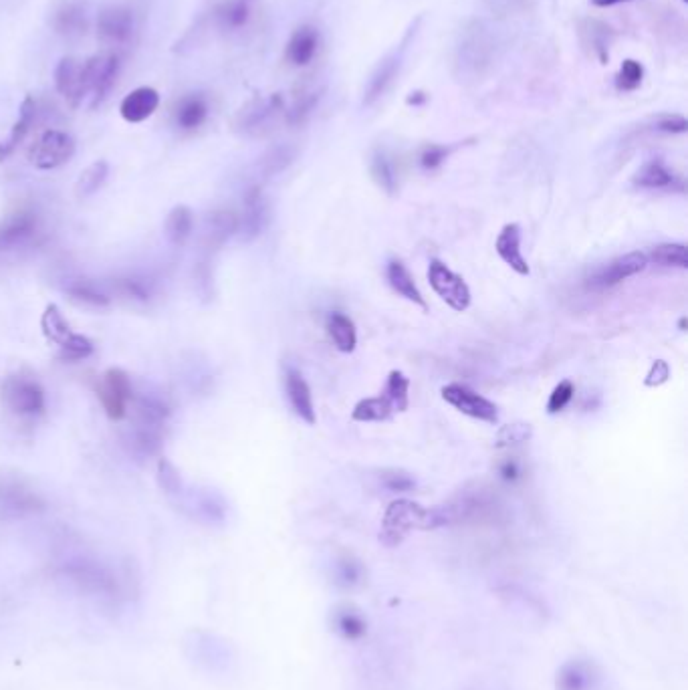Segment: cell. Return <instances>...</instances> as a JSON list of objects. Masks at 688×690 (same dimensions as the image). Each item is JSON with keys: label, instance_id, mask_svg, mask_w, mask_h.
<instances>
[{"label": "cell", "instance_id": "obj_46", "mask_svg": "<svg viewBox=\"0 0 688 690\" xmlns=\"http://www.w3.org/2000/svg\"><path fill=\"white\" fill-rule=\"evenodd\" d=\"M337 584L341 586H346V588H354L362 582L364 578V567L360 565L358 559H354L352 555H343L337 559Z\"/></svg>", "mask_w": 688, "mask_h": 690}, {"label": "cell", "instance_id": "obj_58", "mask_svg": "<svg viewBox=\"0 0 688 690\" xmlns=\"http://www.w3.org/2000/svg\"><path fill=\"white\" fill-rule=\"evenodd\" d=\"M678 325H680V329H682V331H684V327H686V317H682V319H680V321H678Z\"/></svg>", "mask_w": 688, "mask_h": 690}, {"label": "cell", "instance_id": "obj_25", "mask_svg": "<svg viewBox=\"0 0 688 690\" xmlns=\"http://www.w3.org/2000/svg\"><path fill=\"white\" fill-rule=\"evenodd\" d=\"M158 107H160V93L154 87H138L124 97L120 105V113L128 124H142L152 118Z\"/></svg>", "mask_w": 688, "mask_h": 690}, {"label": "cell", "instance_id": "obj_22", "mask_svg": "<svg viewBox=\"0 0 688 690\" xmlns=\"http://www.w3.org/2000/svg\"><path fill=\"white\" fill-rule=\"evenodd\" d=\"M39 118V105L35 101L33 95H29L23 105H21V113H19V120L15 122L13 130L9 132V136L5 140H0V162L9 160L17 148L27 140V136L33 132L35 124Z\"/></svg>", "mask_w": 688, "mask_h": 690}, {"label": "cell", "instance_id": "obj_51", "mask_svg": "<svg viewBox=\"0 0 688 690\" xmlns=\"http://www.w3.org/2000/svg\"><path fill=\"white\" fill-rule=\"evenodd\" d=\"M382 485L390 491V493H408L414 489V479L406 473V471H398V469H386L380 475Z\"/></svg>", "mask_w": 688, "mask_h": 690}, {"label": "cell", "instance_id": "obj_14", "mask_svg": "<svg viewBox=\"0 0 688 690\" xmlns=\"http://www.w3.org/2000/svg\"><path fill=\"white\" fill-rule=\"evenodd\" d=\"M428 281L430 287L434 289V293L454 311L463 313L471 307V289L465 283V279L461 275H456L454 271H450L444 263L440 261H430V269H428Z\"/></svg>", "mask_w": 688, "mask_h": 690}, {"label": "cell", "instance_id": "obj_34", "mask_svg": "<svg viewBox=\"0 0 688 690\" xmlns=\"http://www.w3.org/2000/svg\"><path fill=\"white\" fill-rule=\"evenodd\" d=\"M297 158V148L293 144H277L269 148L257 160V174L261 180H271L285 172Z\"/></svg>", "mask_w": 688, "mask_h": 690}, {"label": "cell", "instance_id": "obj_37", "mask_svg": "<svg viewBox=\"0 0 688 690\" xmlns=\"http://www.w3.org/2000/svg\"><path fill=\"white\" fill-rule=\"evenodd\" d=\"M386 275H388V283L392 285V289L398 295H402L404 299L412 301L414 305H420L422 309H426V301H424V297H422V293H420L412 273L400 261H390Z\"/></svg>", "mask_w": 688, "mask_h": 690}, {"label": "cell", "instance_id": "obj_52", "mask_svg": "<svg viewBox=\"0 0 688 690\" xmlns=\"http://www.w3.org/2000/svg\"><path fill=\"white\" fill-rule=\"evenodd\" d=\"M588 25V29L584 27L582 31L590 37V41H588V45H592V49H594V53H598L602 59H604V55H606V51H608V45H610V39H608V27L604 25V23H600V21H588L586 23Z\"/></svg>", "mask_w": 688, "mask_h": 690}, {"label": "cell", "instance_id": "obj_32", "mask_svg": "<svg viewBox=\"0 0 688 690\" xmlns=\"http://www.w3.org/2000/svg\"><path fill=\"white\" fill-rule=\"evenodd\" d=\"M164 444V430L150 428L142 424H134L126 434V446L134 456L152 458L162 450Z\"/></svg>", "mask_w": 688, "mask_h": 690}, {"label": "cell", "instance_id": "obj_49", "mask_svg": "<svg viewBox=\"0 0 688 690\" xmlns=\"http://www.w3.org/2000/svg\"><path fill=\"white\" fill-rule=\"evenodd\" d=\"M533 0H483V7L495 19H509L523 13Z\"/></svg>", "mask_w": 688, "mask_h": 690}, {"label": "cell", "instance_id": "obj_11", "mask_svg": "<svg viewBox=\"0 0 688 690\" xmlns=\"http://www.w3.org/2000/svg\"><path fill=\"white\" fill-rule=\"evenodd\" d=\"M97 39L101 45H105L107 51H116L128 47L132 43L134 31H136V19L134 13L128 7L109 5L99 11L95 21Z\"/></svg>", "mask_w": 688, "mask_h": 690}, {"label": "cell", "instance_id": "obj_27", "mask_svg": "<svg viewBox=\"0 0 688 690\" xmlns=\"http://www.w3.org/2000/svg\"><path fill=\"white\" fill-rule=\"evenodd\" d=\"M285 390H287V398H289V404H291L293 412L303 422L315 424L317 416H315L311 388H309V384L305 382V378L297 370H287L285 372Z\"/></svg>", "mask_w": 688, "mask_h": 690}, {"label": "cell", "instance_id": "obj_15", "mask_svg": "<svg viewBox=\"0 0 688 690\" xmlns=\"http://www.w3.org/2000/svg\"><path fill=\"white\" fill-rule=\"evenodd\" d=\"M269 222V202L261 188V184H253L247 188L243 198V210L239 214V230L237 235L243 243H253L263 235Z\"/></svg>", "mask_w": 688, "mask_h": 690}, {"label": "cell", "instance_id": "obj_47", "mask_svg": "<svg viewBox=\"0 0 688 690\" xmlns=\"http://www.w3.org/2000/svg\"><path fill=\"white\" fill-rule=\"evenodd\" d=\"M533 436V428L525 422H513V424H507L499 430L497 434V440H495V446L497 448H511V446H519L523 442H529Z\"/></svg>", "mask_w": 688, "mask_h": 690}, {"label": "cell", "instance_id": "obj_2", "mask_svg": "<svg viewBox=\"0 0 688 690\" xmlns=\"http://www.w3.org/2000/svg\"><path fill=\"white\" fill-rule=\"evenodd\" d=\"M55 571L63 582L87 598L109 604L130 598L128 578L103 559L91 555H69L57 563Z\"/></svg>", "mask_w": 688, "mask_h": 690}, {"label": "cell", "instance_id": "obj_56", "mask_svg": "<svg viewBox=\"0 0 688 690\" xmlns=\"http://www.w3.org/2000/svg\"><path fill=\"white\" fill-rule=\"evenodd\" d=\"M499 473H501V477L505 479V481H517L519 477H521V469H519V463H517V460L515 458H509V460H505V463L499 467Z\"/></svg>", "mask_w": 688, "mask_h": 690}, {"label": "cell", "instance_id": "obj_39", "mask_svg": "<svg viewBox=\"0 0 688 690\" xmlns=\"http://www.w3.org/2000/svg\"><path fill=\"white\" fill-rule=\"evenodd\" d=\"M109 178V164L105 160H95L93 164H89L77 178L75 182V196L79 200L91 198L93 194H97L103 184Z\"/></svg>", "mask_w": 688, "mask_h": 690}, {"label": "cell", "instance_id": "obj_40", "mask_svg": "<svg viewBox=\"0 0 688 690\" xmlns=\"http://www.w3.org/2000/svg\"><path fill=\"white\" fill-rule=\"evenodd\" d=\"M370 172H372V178L376 180V184L386 194H390V196L396 194V190H398V172H396L394 160L390 158V154L386 150H376L372 154Z\"/></svg>", "mask_w": 688, "mask_h": 690}, {"label": "cell", "instance_id": "obj_43", "mask_svg": "<svg viewBox=\"0 0 688 690\" xmlns=\"http://www.w3.org/2000/svg\"><path fill=\"white\" fill-rule=\"evenodd\" d=\"M408 392H410V380L402 372H398V370L390 372L388 382H386L384 398L390 402L394 412H406L408 410V404H410Z\"/></svg>", "mask_w": 688, "mask_h": 690}, {"label": "cell", "instance_id": "obj_50", "mask_svg": "<svg viewBox=\"0 0 688 690\" xmlns=\"http://www.w3.org/2000/svg\"><path fill=\"white\" fill-rule=\"evenodd\" d=\"M158 483L164 493L168 495H180L182 493V479L174 465H170L166 458H160L158 463Z\"/></svg>", "mask_w": 688, "mask_h": 690}, {"label": "cell", "instance_id": "obj_38", "mask_svg": "<svg viewBox=\"0 0 688 690\" xmlns=\"http://www.w3.org/2000/svg\"><path fill=\"white\" fill-rule=\"evenodd\" d=\"M632 182L640 188H672L676 184V176L668 170V166L654 158L650 162H646L632 178Z\"/></svg>", "mask_w": 688, "mask_h": 690}, {"label": "cell", "instance_id": "obj_24", "mask_svg": "<svg viewBox=\"0 0 688 690\" xmlns=\"http://www.w3.org/2000/svg\"><path fill=\"white\" fill-rule=\"evenodd\" d=\"M63 291L73 303L81 307L105 309L111 305V293L89 277H69L63 285Z\"/></svg>", "mask_w": 688, "mask_h": 690}, {"label": "cell", "instance_id": "obj_31", "mask_svg": "<svg viewBox=\"0 0 688 690\" xmlns=\"http://www.w3.org/2000/svg\"><path fill=\"white\" fill-rule=\"evenodd\" d=\"M192 230H194V212L190 206L186 204H178L174 206L164 222V233L166 239L172 247H184L188 243V239L192 237Z\"/></svg>", "mask_w": 688, "mask_h": 690}, {"label": "cell", "instance_id": "obj_18", "mask_svg": "<svg viewBox=\"0 0 688 690\" xmlns=\"http://www.w3.org/2000/svg\"><path fill=\"white\" fill-rule=\"evenodd\" d=\"M239 230V214L226 208L212 210L204 222L202 247L206 253H216L228 239H233Z\"/></svg>", "mask_w": 688, "mask_h": 690}, {"label": "cell", "instance_id": "obj_57", "mask_svg": "<svg viewBox=\"0 0 688 690\" xmlns=\"http://www.w3.org/2000/svg\"><path fill=\"white\" fill-rule=\"evenodd\" d=\"M624 3H634V0H592V5L600 7V9H608V7H616V5H624Z\"/></svg>", "mask_w": 688, "mask_h": 690}, {"label": "cell", "instance_id": "obj_1", "mask_svg": "<svg viewBox=\"0 0 688 690\" xmlns=\"http://www.w3.org/2000/svg\"><path fill=\"white\" fill-rule=\"evenodd\" d=\"M503 39L487 19H471L458 31L452 49V75L458 83L485 81L501 59Z\"/></svg>", "mask_w": 688, "mask_h": 690}, {"label": "cell", "instance_id": "obj_41", "mask_svg": "<svg viewBox=\"0 0 688 690\" xmlns=\"http://www.w3.org/2000/svg\"><path fill=\"white\" fill-rule=\"evenodd\" d=\"M392 406L390 402L380 396V398H366L360 400L352 412V420L356 422H384L392 416Z\"/></svg>", "mask_w": 688, "mask_h": 690}, {"label": "cell", "instance_id": "obj_23", "mask_svg": "<svg viewBox=\"0 0 688 690\" xmlns=\"http://www.w3.org/2000/svg\"><path fill=\"white\" fill-rule=\"evenodd\" d=\"M51 25L57 35L65 39H81L89 31L87 9L75 0L59 5L51 15Z\"/></svg>", "mask_w": 688, "mask_h": 690}, {"label": "cell", "instance_id": "obj_17", "mask_svg": "<svg viewBox=\"0 0 688 690\" xmlns=\"http://www.w3.org/2000/svg\"><path fill=\"white\" fill-rule=\"evenodd\" d=\"M442 398L454 406L458 412H463L471 418H477L481 422L497 424L499 422V412L497 406L487 400L485 396L477 394L475 390L463 386V384H448L442 388Z\"/></svg>", "mask_w": 688, "mask_h": 690}, {"label": "cell", "instance_id": "obj_60", "mask_svg": "<svg viewBox=\"0 0 688 690\" xmlns=\"http://www.w3.org/2000/svg\"><path fill=\"white\" fill-rule=\"evenodd\" d=\"M682 3H686V0H682Z\"/></svg>", "mask_w": 688, "mask_h": 690}, {"label": "cell", "instance_id": "obj_10", "mask_svg": "<svg viewBox=\"0 0 688 690\" xmlns=\"http://www.w3.org/2000/svg\"><path fill=\"white\" fill-rule=\"evenodd\" d=\"M440 527L438 509H424L418 503L400 499L394 501L384 517V537L400 541L412 529Z\"/></svg>", "mask_w": 688, "mask_h": 690}, {"label": "cell", "instance_id": "obj_29", "mask_svg": "<svg viewBox=\"0 0 688 690\" xmlns=\"http://www.w3.org/2000/svg\"><path fill=\"white\" fill-rule=\"evenodd\" d=\"M497 255L519 275H529L531 269L521 253V228L519 224H505L495 243Z\"/></svg>", "mask_w": 688, "mask_h": 690}, {"label": "cell", "instance_id": "obj_21", "mask_svg": "<svg viewBox=\"0 0 688 690\" xmlns=\"http://www.w3.org/2000/svg\"><path fill=\"white\" fill-rule=\"evenodd\" d=\"M323 93H325V87L313 81H305L303 85H299L293 91L291 103L285 105V124L303 126L311 118V113L317 109L319 101L323 99Z\"/></svg>", "mask_w": 688, "mask_h": 690}, {"label": "cell", "instance_id": "obj_35", "mask_svg": "<svg viewBox=\"0 0 688 690\" xmlns=\"http://www.w3.org/2000/svg\"><path fill=\"white\" fill-rule=\"evenodd\" d=\"M331 626H333V630L341 638H346V640H360L366 634V630H368L364 614L358 608L350 606V604L337 606L333 610Z\"/></svg>", "mask_w": 688, "mask_h": 690}, {"label": "cell", "instance_id": "obj_36", "mask_svg": "<svg viewBox=\"0 0 688 690\" xmlns=\"http://www.w3.org/2000/svg\"><path fill=\"white\" fill-rule=\"evenodd\" d=\"M327 333L333 339L335 348L343 354H352L358 345V331L354 321L343 313H331L327 317Z\"/></svg>", "mask_w": 688, "mask_h": 690}, {"label": "cell", "instance_id": "obj_16", "mask_svg": "<svg viewBox=\"0 0 688 690\" xmlns=\"http://www.w3.org/2000/svg\"><path fill=\"white\" fill-rule=\"evenodd\" d=\"M602 684L600 666L584 656L565 660L555 676V690H602Z\"/></svg>", "mask_w": 688, "mask_h": 690}, {"label": "cell", "instance_id": "obj_42", "mask_svg": "<svg viewBox=\"0 0 688 690\" xmlns=\"http://www.w3.org/2000/svg\"><path fill=\"white\" fill-rule=\"evenodd\" d=\"M648 261L660 267H676V269H686L688 267V253L686 247L680 243H666L658 245L646 255Z\"/></svg>", "mask_w": 688, "mask_h": 690}, {"label": "cell", "instance_id": "obj_44", "mask_svg": "<svg viewBox=\"0 0 688 690\" xmlns=\"http://www.w3.org/2000/svg\"><path fill=\"white\" fill-rule=\"evenodd\" d=\"M251 15V5L245 0H226V3L218 9V21L224 29H241Z\"/></svg>", "mask_w": 688, "mask_h": 690}, {"label": "cell", "instance_id": "obj_28", "mask_svg": "<svg viewBox=\"0 0 688 690\" xmlns=\"http://www.w3.org/2000/svg\"><path fill=\"white\" fill-rule=\"evenodd\" d=\"M208 99L202 93H188L178 101L174 122L182 132H196L208 120Z\"/></svg>", "mask_w": 688, "mask_h": 690}, {"label": "cell", "instance_id": "obj_6", "mask_svg": "<svg viewBox=\"0 0 688 690\" xmlns=\"http://www.w3.org/2000/svg\"><path fill=\"white\" fill-rule=\"evenodd\" d=\"M285 105L281 93L253 97L235 113L233 130L241 136L263 138L271 134L281 120L285 122Z\"/></svg>", "mask_w": 688, "mask_h": 690}, {"label": "cell", "instance_id": "obj_54", "mask_svg": "<svg viewBox=\"0 0 688 690\" xmlns=\"http://www.w3.org/2000/svg\"><path fill=\"white\" fill-rule=\"evenodd\" d=\"M452 148L446 146H438V144H430L420 152V164L424 170H436L442 166V162L450 156Z\"/></svg>", "mask_w": 688, "mask_h": 690}, {"label": "cell", "instance_id": "obj_30", "mask_svg": "<svg viewBox=\"0 0 688 690\" xmlns=\"http://www.w3.org/2000/svg\"><path fill=\"white\" fill-rule=\"evenodd\" d=\"M109 287L120 299H126L130 303H140V305L150 303L156 295V283L150 277L136 275V273L116 277Z\"/></svg>", "mask_w": 688, "mask_h": 690}, {"label": "cell", "instance_id": "obj_20", "mask_svg": "<svg viewBox=\"0 0 688 690\" xmlns=\"http://www.w3.org/2000/svg\"><path fill=\"white\" fill-rule=\"evenodd\" d=\"M648 267V257L640 251H634V253H628L624 257H618L614 259L612 263H608L606 267H602L594 279H592V285L594 287H614L634 275H640L644 269Z\"/></svg>", "mask_w": 688, "mask_h": 690}, {"label": "cell", "instance_id": "obj_53", "mask_svg": "<svg viewBox=\"0 0 688 690\" xmlns=\"http://www.w3.org/2000/svg\"><path fill=\"white\" fill-rule=\"evenodd\" d=\"M573 394H576V388H573V384H571L569 380L559 382V384L553 388V392H551V396H549V402H547L549 414L561 412V410L571 402Z\"/></svg>", "mask_w": 688, "mask_h": 690}, {"label": "cell", "instance_id": "obj_55", "mask_svg": "<svg viewBox=\"0 0 688 690\" xmlns=\"http://www.w3.org/2000/svg\"><path fill=\"white\" fill-rule=\"evenodd\" d=\"M668 378H670V368H668V364H666L664 360H656V362L652 364V368H650V372H648L644 384H646L648 388H656V386H662L664 382H668Z\"/></svg>", "mask_w": 688, "mask_h": 690}, {"label": "cell", "instance_id": "obj_19", "mask_svg": "<svg viewBox=\"0 0 688 690\" xmlns=\"http://www.w3.org/2000/svg\"><path fill=\"white\" fill-rule=\"evenodd\" d=\"M55 87L67 105L77 109L85 99L83 61L77 57H63L55 67Z\"/></svg>", "mask_w": 688, "mask_h": 690}, {"label": "cell", "instance_id": "obj_13", "mask_svg": "<svg viewBox=\"0 0 688 690\" xmlns=\"http://www.w3.org/2000/svg\"><path fill=\"white\" fill-rule=\"evenodd\" d=\"M75 140L67 132L47 130L29 148V162L43 172L65 166L75 156Z\"/></svg>", "mask_w": 688, "mask_h": 690}, {"label": "cell", "instance_id": "obj_59", "mask_svg": "<svg viewBox=\"0 0 688 690\" xmlns=\"http://www.w3.org/2000/svg\"><path fill=\"white\" fill-rule=\"evenodd\" d=\"M245 3H249V5H251V3H253V0H245Z\"/></svg>", "mask_w": 688, "mask_h": 690}, {"label": "cell", "instance_id": "obj_48", "mask_svg": "<svg viewBox=\"0 0 688 690\" xmlns=\"http://www.w3.org/2000/svg\"><path fill=\"white\" fill-rule=\"evenodd\" d=\"M644 79V67L642 63L634 61V59H626L616 75V87L620 91H634L642 85Z\"/></svg>", "mask_w": 688, "mask_h": 690}, {"label": "cell", "instance_id": "obj_12", "mask_svg": "<svg viewBox=\"0 0 688 690\" xmlns=\"http://www.w3.org/2000/svg\"><path fill=\"white\" fill-rule=\"evenodd\" d=\"M97 398L109 420H124L134 402L130 376L122 368H109L97 382Z\"/></svg>", "mask_w": 688, "mask_h": 690}, {"label": "cell", "instance_id": "obj_9", "mask_svg": "<svg viewBox=\"0 0 688 690\" xmlns=\"http://www.w3.org/2000/svg\"><path fill=\"white\" fill-rule=\"evenodd\" d=\"M122 69V57L116 51H103L83 61L85 97L91 99V107L103 103L118 81Z\"/></svg>", "mask_w": 688, "mask_h": 690}, {"label": "cell", "instance_id": "obj_3", "mask_svg": "<svg viewBox=\"0 0 688 690\" xmlns=\"http://www.w3.org/2000/svg\"><path fill=\"white\" fill-rule=\"evenodd\" d=\"M422 21H424V17L418 15L406 27V31L400 37V41L378 61V65L370 73V77H368V81L364 85V91H362V105L364 107L376 105L394 87V83L398 81V77H400V73L404 69V63H406V57H408V53H410V49L414 45V39L420 33Z\"/></svg>", "mask_w": 688, "mask_h": 690}, {"label": "cell", "instance_id": "obj_26", "mask_svg": "<svg viewBox=\"0 0 688 690\" xmlns=\"http://www.w3.org/2000/svg\"><path fill=\"white\" fill-rule=\"evenodd\" d=\"M319 45H321L319 31L315 27L303 25L295 29V33L291 35L285 49V57L293 67H305L315 59Z\"/></svg>", "mask_w": 688, "mask_h": 690}, {"label": "cell", "instance_id": "obj_33", "mask_svg": "<svg viewBox=\"0 0 688 690\" xmlns=\"http://www.w3.org/2000/svg\"><path fill=\"white\" fill-rule=\"evenodd\" d=\"M136 408V424L160 428L164 430L168 418H170V404L156 394H144L134 402Z\"/></svg>", "mask_w": 688, "mask_h": 690}, {"label": "cell", "instance_id": "obj_8", "mask_svg": "<svg viewBox=\"0 0 688 690\" xmlns=\"http://www.w3.org/2000/svg\"><path fill=\"white\" fill-rule=\"evenodd\" d=\"M45 511V499L17 473L0 471V519L19 521Z\"/></svg>", "mask_w": 688, "mask_h": 690}, {"label": "cell", "instance_id": "obj_5", "mask_svg": "<svg viewBox=\"0 0 688 690\" xmlns=\"http://www.w3.org/2000/svg\"><path fill=\"white\" fill-rule=\"evenodd\" d=\"M3 406L21 420H37L47 410V396L43 384L31 372H15L0 386Z\"/></svg>", "mask_w": 688, "mask_h": 690}, {"label": "cell", "instance_id": "obj_45", "mask_svg": "<svg viewBox=\"0 0 688 690\" xmlns=\"http://www.w3.org/2000/svg\"><path fill=\"white\" fill-rule=\"evenodd\" d=\"M648 130L658 132V134L678 136V134H686L688 122L680 113H658V115H654V118H650Z\"/></svg>", "mask_w": 688, "mask_h": 690}, {"label": "cell", "instance_id": "obj_7", "mask_svg": "<svg viewBox=\"0 0 688 690\" xmlns=\"http://www.w3.org/2000/svg\"><path fill=\"white\" fill-rule=\"evenodd\" d=\"M41 331L49 343L57 345L59 356L65 362H81L95 352L93 341L81 333H75L55 303L45 307L41 315Z\"/></svg>", "mask_w": 688, "mask_h": 690}, {"label": "cell", "instance_id": "obj_4", "mask_svg": "<svg viewBox=\"0 0 688 690\" xmlns=\"http://www.w3.org/2000/svg\"><path fill=\"white\" fill-rule=\"evenodd\" d=\"M43 237V218L29 204L15 206L5 216H0V255L33 249L43 241Z\"/></svg>", "mask_w": 688, "mask_h": 690}]
</instances>
